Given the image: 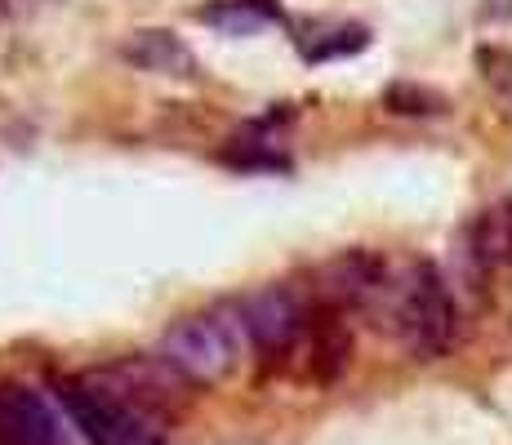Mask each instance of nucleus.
Wrapping results in <instances>:
<instances>
[{
	"label": "nucleus",
	"mask_w": 512,
	"mask_h": 445,
	"mask_svg": "<svg viewBox=\"0 0 512 445\" xmlns=\"http://www.w3.org/2000/svg\"><path fill=\"white\" fill-rule=\"evenodd\" d=\"M383 303H388L392 334H397L401 348L410 356L437 361V356L450 352V343H455V334H459V308L432 263L406 267V276H401L397 285H388Z\"/></svg>",
	"instance_id": "obj_1"
},
{
	"label": "nucleus",
	"mask_w": 512,
	"mask_h": 445,
	"mask_svg": "<svg viewBox=\"0 0 512 445\" xmlns=\"http://www.w3.org/2000/svg\"><path fill=\"white\" fill-rule=\"evenodd\" d=\"M241 343H250L241 312L214 308V312H196L174 321L161 339V356L187 383H219L236 365V356H241Z\"/></svg>",
	"instance_id": "obj_2"
},
{
	"label": "nucleus",
	"mask_w": 512,
	"mask_h": 445,
	"mask_svg": "<svg viewBox=\"0 0 512 445\" xmlns=\"http://www.w3.org/2000/svg\"><path fill=\"white\" fill-rule=\"evenodd\" d=\"M58 401H63L67 419L81 428V437L90 445H170L156 414L112 397L90 379L58 383Z\"/></svg>",
	"instance_id": "obj_3"
},
{
	"label": "nucleus",
	"mask_w": 512,
	"mask_h": 445,
	"mask_svg": "<svg viewBox=\"0 0 512 445\" xmlns=\"http://www.w3.org/2000/svg\"><path fill=\"white\" fill-rule=\"evenodd\" d=\"M236 312H241V325H245V334H250V348H259L268 356L294 352L312 325V316L303 312V303L294 299L290 290H281V285L245 294V299L236 303Z\"/></svg>",
	"instance_id": "obj_4"
},
{
	"label": "nucleus",
	"mask_w": 512,
	"mask_h": 445,
	"mask_svg": "<svg viewBox=\"0 0 512 445\" xmlns=\"http://www.w3.org/2000/svg\"><path fill=\"white\" fill-rule=\"evenodd\" d=\"M388 263L374 250H343L317 272V294L334 312L343 308H374L388 294Z\"/></svg>",
	"instance_id": "obj_5"
},
{
	"label": "nucleus",
	"mask_w": 512,
	"mask_h": 445,
	"mask_svg": "<svg viewBox=\"0 0 512 445\" xmlns=\"http://www.w3.org/2000/svg\"><path fill=\"white\" fill-rule=\"evenodd\" d=\"M0 445H63V423L32 388H0Z\"/></svg>",
	"instance_id": "obj_6"
},
{
	"label": "nucleus",
	"mask_w": 512,
	"mask_h": 445,
	"mask_svg": "<svg viewBox=\"0 0 512 445\" xmlns=\"http://www.w3.org/2000/svg\"><path fill=\"white\" fill-rule=\"evenodd\" d=\"M121 58L152 76H174V81H192L196 76V54L174 32H165V27H143V32H134L130 41L121 45Z\"/></svg>",
	"instance_id": "obj_7"
},
{
	"label": "nucleus",
	"mask_w": 512,
	"mask_h": 445,
	"mask_svg": "<svg viewBox=\"0 0 512 445\" xmlns=\"http://www.w3.org/2000/svg\"><path fill=\"white\" fill-rule=\"evenodd\" d=\"M299 348L308 352V374H312V379L330 383V379H339L343 365H348L352 339H348V330H343L339 321H312Z\"/></svg>",
	"instance_id": "obj_8"
},
{
	"label": "nucleus",
	"mask_w": 512,
	"mask_h": 445,
	"mask_svg": "<svg viewBox=\"0 0 512 445\" xmlns=\"http://www.w3.org/2000/svg\"><path fill=\"white\" fill-rule=\"evenodd\" d=\"M196 18L219 27L223 36H254L268 23H281V5L277 0H219V5H205Z\"/></svg>",
	"instance_id": "obj_9"
},
{
	"label": "nucleus",
	"mask_w": 512,
	"mask_h": 445,
	"mask_svg": "<svg viewBox=\"0 0 512 445\" xmlns=\"http://www.w3.org/2000/svg\"><path fill=\"white\" fill-rule=\"evenodd\" d=\"M468 250H472V259L486 267L512 263V205H490L468 227Z\"/></svg>",
	"instance_id": "obj_10"
},
{
	"label": "nucleus",
	"mask_w": 512,
	"mask_h": 445,
	"mask_svg": "<svg viewBox=\"0 0 512 445\" xmlns=\"http://www.w3.org/2000/svg\"><path fill=\"white\" fill-rule=\"evenodd\" d=\"M370 45V32L361 23H334V27H317L312 36H303L299 49L308 63H330V58H348L361 54Z\"/></svg>",
	"instance_id": "obj_11"
},
{
	"label": "nucleus",
	"mask_w": 512,
	"mask_h": 445,
	"mask_svg": "<svg viewBox=\"0 0 512 445\" xmlns=\"http://www.w3.org/2000/svg\"><path fill=\"white\" fill-rule=\"evenodd\" d=\"M223 165H232V170H290V156L281 152L277 138L236 134L223 147Z\"/></svg>",
	"instance_id": "obj_12"
},
{
	"label": "nucleus",
	"mask_w": 512,
	"mask_h": 445,
	"mask_svg": "<svg viewBox=\"0 0 512 445\" xmlns=\"http://www.w3.org/2000/svg\"><path fill=\"white\" fill-rule=\"evenodd\" d=\"M383 107L397 116H441L446 112V94L428 85H410V81H397L383 89Z\"/></svg>",
	"instance_id": "obj_13"
}]
</instances>
